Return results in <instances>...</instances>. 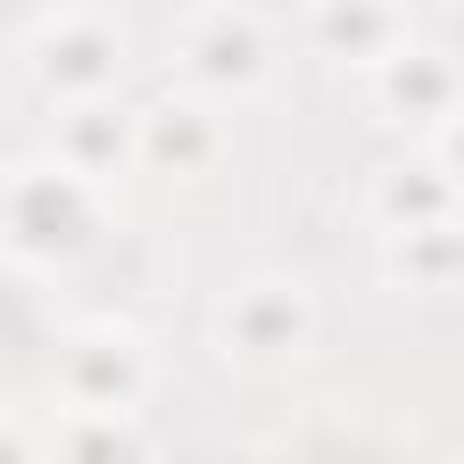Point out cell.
Here are the masks:
<instances>
[{
  "label": "cell",
  "mask_w": 464,
  "mask_h": 464,
  "mask_svg": "<svg viewBox=\"0 0 464 464\" xmlns=\"http://www.w3.org/2000/svg\"><path fill=\"white\" fill-rule=\"evenodd\" d=\"M51 450H65V457H123V450H152V435H145V420H138V413H87V406H58Z\"/></svg>",
  "instance_id": "obj_12"
},
{
  "label": "cell",
  "mask_w": 464,
  "mask_h": 464,
  "mask_svg": "<svg viewBox=\"0 0 464 464\" xmlns=\"http://www.w3.org/2000/svg\"><path fill=\"white\" fill-rule=\"evenodd\" d=\"M406 36H413V29H406L399 0H312V7H304V44H312L326 65L370 72V65L392 58Z\"/></svg>",
  "instance_id": "obj_8"
},
{
  "label": "cell",
  "mask_w": 464,
  "mask_h": 464,
  "mask_svg": "<svg viewBox=\"0 0 464 464\" xmlns=\"http://www.w3.org/2000/svg\"><path fill=\"white\" fill-rule=\"evenodd\" d=\"M435 160H442V167H450V181L464 188V109H457V116L435 130Z\"/></svg>",
  "instance_id": "obj_13"
},
{
  "label": "cell",
  "mask_w": 464,
  "mask_h": 464,
  "mask_svg": "<svg viewBox=\"0 0 464 464\" xmlns=\"http://www.w3.org/2000/svg\"><path fill=\"white\" fill-rule=\"evenodd\" d=\"M181 87L210 94V102H246L276 80V36L254 7H196L174 44H167Z\"/></svg>",
  "instance_id": "obj_3"
},
{
  "label": "cell",
  "mask_w": 464,
  "mask_h": 464,
  "mask_svg": "<svg viewBox=\"0 0 464 464\" xmlns=\"http://www.w3.org/2000/svg\"><path fill=\"white\" fill-rule=\"evenodd\" d=\"M210 341L239 370H283L319 341V297L297 276H246V283L225 290Z\"/></svg>",
  "instance_id": "obj_2"
},
{
  "label": "cell",
  "mask_w": 464,
  "mask_h": 464,
  "mask_svg": "<svg viewBox=\"0 0 464 464\" xmlns=\"http://www.w3.org/2000/svg\"><path fill=\"white\" fill-rule=\"evenodd\" d=\"M138 160L152 174H174V181H203L218 160H225V116L210 94L181 87V94H160L138 109Z\"/></svg>",
  "instance_id": "obj_7"
},
{
  "label": "cell",
  "mask_w": 464,
  "mask_h": 464,
  "mask_svg": "<svg viewBox=\"0 0 464 464\" xmlns=\"http://www.w3.org/2000/svg\"><path fill=\"white\" fill-rule=\"evenodd\" d=\"M370 102L406 123V130H442L457 109H464V58L450 44H428V36H406L392 58L370 65Z\"/></svg>",
  "instance_id": "obj_6"
},
{
  "label": "cell",
  "mask_w": 464,
  "mask_h": 464,
  "mask_svg": "<svg viewBox=\"0 0 464 464\" xmlns=\"http://www.w3.org/2000/svg\"><path fill=\"white\" fill-rule=\"evenodd\" d=\"M51 152L65 167H80L87 181H109L138 160V109H123L116 94H87V102H65L58 109V138Z\"/></svg>",
  "instance_id": "obj_9"
},
{
  "label": "cell",
  "mask_w": 464,
  "mask_h": 464,
  "mask_svg": "<svg viewBox=\"0 0 464 464\" xmlns=\"http://www.w3.org/2000/svg\"><path fill=\"white\" fill-rule=\"evenodd\" d=\"M384 276L435 297V290H464V210L442 225H413V232H384Z\"/></svg>",
  "instance_id": "obj_11"
},
{
  "label": "cell",
  "mask_w": 464,
  "mask_h": 464,
  "mask_svg": "<svg viewBox=\"0 0 464 464\" xmlns=\"http://www.w3.org/2000/svg\"><path fill=\"white\" fill-rule=\"evenodd\" d=\"M102 232V181H87L80 167H65L58 152L22 160L0 174V254L14 268H65L94 246Z\"/></svg>",
  "instance_id": "obj_1"
},
{
  "label": "cell",
  "mask_w": 464,
  "mask_h": 464,
  "mask_svg": "<svg viewBox=\"0 0 464 464\" xmlns=\"http://www.w3.org/2000/svg\"><path fill=\"white\" fill-rule=\"evenodd\" d=\"M464 210V188L450 181V167L428 152V160H392L377 181H370V225L377 232H413V225H442Z\"/></svg>",
  "instance_id": "obj_10"
},
{
  "label": "cell",
  "mask_w": 464,
  "mask_h": 464,
  "mask_svg": "<svg viewBox=\"0 0 464 464\" xmlns=\"http://www.w3.org/2000/svg\"><path fill=\"white\" fill-rule=\"evenodd\" d=\"M58 406H87V413H145L152 392V348L138 326L123 319H87L65 334L58 362H51Z\"/></svg>",
  "instance_id": "obj_5"
},
{
  "label": "cell",
  "mask_w": 464,
  "mask_h": 464,
  "mask_svg": "<svg viewBox=\"0 0 464 464\" xmlns=\"http://www.w3.org/2000/svg\"><path fill=\"white\" fill-rule=\"evenodd\" d=\"M22 72L44 102H87V94H116L123 80V29L94 7H58L29 29L22 44Z\"/></svg>",
  "instance_id": "obj_4"
}]
</instances>
